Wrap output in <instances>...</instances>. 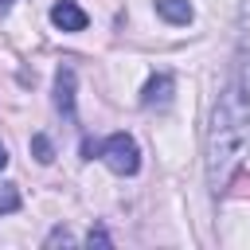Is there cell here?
<instances>
[{
    "label": "cell",
    "mask_w": 250,
    "mask_h": 250,
    "mask_svg": "<svg viewBox=\"0 0 250 250\" xmlns=\"http://www.w3.org/2000/svg\"><path fill=\"white\" fill-rule=\"evenodd\" d=\"M250 145V94L242 90L238 78L227 82V90L215 102L211 113V133H207V184L223 191L242 164V152Z\"/></svg>",
    "instance_id": "6da1fadb"
},
{
    "label": "cell",
    "mask_w": 250,
    "mask_h": 250,
    "mask_svg": "<svg viewBox=\"0 0 250 250\" xmlns=\"http://www.w3.org/2000/svg\"><path fill=\"white\" fill-rule=\"evenodd\" d=\"M82 152H86V156H102L105 168L117 172V176H137V168H141V148H137V141H133L129 133H109L102 145L86 141Z\"/></svg>",
    "instance_id": "7a4b0ae2"
},
{
    "label": "cell",
    "mask_w": 250,
    "mask_h": 250,
    "mask_svg": "<svg viewBox=\"0 0 250 250\" xmlns=\"http://www.w3.org/2000/svg\"><path fill=\"white\" fill-rule=\"evenodd\" d=\"M172 90H176V82H172V74H152L148 82H145V90H141V105L145 109H164L168 102H172Z\"/></svg>",
    "instance_id": "3957f363"
},
{
    "label": "cell",
    "mask_w": 250,
    "mask_h": 250,
    "mask_svg": "<svg viewBox=\"0 0 250 250\" xmlns=\"http://www.w3.org/2000/svg\"><path fill=\"white\" fill-rule=\"evenodd\" d=\"M51 23H55L59 31H82L90 20H86V12H82L74 0H59V4L51 8Z\"/></svg>",
    "instance_id": "277c9868"
},
{
    "label": "cell",
    "mask_w": 250,
    "mask_h": 250,
    "mask_svg": "<svg viewBox=\"0 0 250 250\" xmlns=\"http://www.w3.org/2000/svg\"><path fill=\"white\" fill-rule=\"evenodd\" d=\"M55 105L62 117H74V66L55 70Z\"/></svg>",
    "instance_id": "5b68a950"
},
{
    "label": "cell",
    "mask_w": 250,
    "mask_h": 250,
    "mask_svg": "<svg viewBox=\"0 0 250 250\" xmlns=\"http://www.w3.org/2000/svg\"><path fill=\"white\" fill-rule=\"evenodd\" d=\"M156 16H164L168 23H191V4L188 0H156Z\"/></svg>",
    "instance_id": "8992f818"
},
{
    "label": "cell",
    "mask_w": 250,
    "mask_h": 250,
    "mask_svg": "<svg viewBox=\"0 0 250 250\" xmlns=\"http://www.w3.org/2000/svg\"><path fill=\"white\" fill-rule=\"evenodd\" d=\"M234 78H238V82H242V90L250 94V23H246L242 43H238V70H234Z\"/></svg>",
    "instance_id": "52a82bcc"
},
{
    "label": "cell",
    "mask_w": 250,
    "mask_h": 250,
    "mask_svg": "<svg viewBox=\"0 0 250 250\" xmlns=\"http://www.w3.org/2000/svg\"><path fill=\"white\" fill-rule=\"evenodd\" d=\"M31 156H35L39 164H51V160H55V145H51L47 133H35V137H31Z\"/></svg>",
    "instance_id": "ba28073f"
},
{
    "label": "cell",
    "mask_w": 250,
    "mask_h": 250,
    "mask_svg": "<svg viewBox=\"0 0 250 250\" xmlns=\"http://www.w3.org/2000/svg\"><path fill=\"white\" fill-rule=\"evenodd\" d=\"M20 207H23L20 188H16V184H0V215H12V211H20Z\"/></svg>",
    "instance_id": "9c48e42d"
},
{
    "label": "cell",
    "mask_w": 250,
    "mask_h": 250,
    "mask_svg": "<svg viewBox=\"0 0 250 250\" xmlns=\"http://www.w3.org/2000/svg\"><path fill=\"white\" fill-rule=\"evenodd\" d=\"M55 242H74V238H70L66 230H51V234H47V246H55Z\"/></svg>",
    "instance_id": "30bf717a"
},
{
    "label": "cell",
    "mask_w": 250,
    "mask_h": 250,
    "mask_svg": "<svg viewBox=\"0 0 250 250\" xmlns=\"http://www.w3.org/2000/svg\"><path fill=\"white\" fill-rule=\"evenodd\" d=\"M86 242H90V246H94V242H98V246H109V234H105V230H90Z\"/></svg>",
    "instance_id": "8fae6325"
},
{
    "label": "cell",
    "mask_w": 250,
    "mask_h": 250,
    "mask_svg": "<svg viewBox=\"0 0 250 250\" xmlns=\"http://www.w3.org/2000/svg\"><path fill=\"white\" fill-rule=\"evenodd\" d=\"M4 164H8V148L0 145V172H4Z\"/></svg>",
    "instance_id": "7c38bea8"
},
{
    "label": "cell",
    "mask_w": 250,
    "mask_h": 250,
    "mask_svg": "<svg viewBox=\"0 0 250 250\" xmlns=\"http://www.w3.org/2000/svg\"><path fill=\"white\" fill-rule=\"evenodd\" d=\"M8 8H12V0H0V16H8Z\"/></svg>",
    "instance_id": "4fadbf2b"
}]
</instances>
